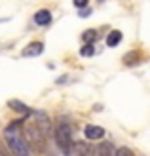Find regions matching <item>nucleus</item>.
<instances>
[{"mask_svg":"<svg viewBox=\"0 0 150 156\" xmlns=\"http://www.w3.org/2000/svg\"><path fill=\"white\" fill-rule=\"evenodd\" d=\"M21 120L10 122L4 129V139L8 145V151L12 152V156H30V149L23 137V126Z\"/></svg>","mask_w":150,"mask_h":156,"instance_id":"1","label":"nucleus"},{"mask_svg":"<svg viewBox=\"0 0 150 156\" xmlns=\"http://www.w3.org/2000/svg\"><path fill=\"white\" fill-rule=\"evenodd\" d=\"M23 137L29 145V149H33L36 152H44L46 151V133L36 126V122H27L25 129H23Z\"/></svg>","mask_w":150,"mask_h":156,"instance_id":"2","label":"nucleus"},{"mask_svg":"<svg viewBox=\"0 0 150 156\" xmlns=\"http://www.w3.org/2000/svg\"><path fill=\"white\" fill-rule=\"evenodd\" d=\"M55 143L61 149V152L65 156H70V149H72V129H70L68 124L59 122L57 129H55Z\"/></svg>","mask_w":150,"mask_h":156,"instance_id":"3","label":"nucleus"},{"mask_svg":"<svg viewBox=\"0 0 150 156\" xmlns=\"http://www.w3.org/2000/svg\"><path fill=\"white\" fill-rule=\"evenodd\" d=\"M91 147L85 141H76L72 143V149H70V156H91Z\"/></svg>","mask_w":150,"mask_h":156,"instance_id":"4","label":"nucleus"},{"mask_svg":"<svg viewBox=\"0 0 150 156\" xmlns=\"http://www.w3.org/2000/svg\"><path fill=\"white\" fill-rule=\"evenodd\" d=\"M44 51V44L42 42H30L25 50H23V57H38Z\"/></svg>","mask_w":150,"mask_h":156,"instance_id":"5","label":"nucleus"},{"mask_svg":"<svg viewBox=\"0 0 150 156\" xmlns=\"http://www.w3.org/2000/svg\"><path fill=\"white\" fill-rule=\"evenodd\" d=\"M84 135H85V139H89V141H95V139H101L105 135V129L101 126H88L84 129Z\"/></svg>","mask_w":150,"mask_h":156,"instance_id":"6","label":"nucleus"},{"mask_svg":"<svg viewBox=\"0 0 150 156\" xmlns=\"http://www.w3.org/2000/svg\"><path fill=\"white\" fill-rule=\"evenodd\" d=\"M34 23L36 25H50L51 23V12L50 10H38L34 13Z\"/></svg>","mask_w":150,"mask_h":156,"instance_id":"7","label":"nucleus"},{"mask_svg":"<svg viewBox=\"0 0 150 156\" xmlns=\"http://www.w3.org/2000/svg\"><path fill=\"white\" fill-rule=\"evenodd\" d=\"M95 156H114V147L110 141H103L97 145L95 149Z\"/></svg>","mask_w":150,"mask_h":156,"instance_id":"8","label":"nucleus"},{"mask_svg":"<svg viewBox=\"0 0 150 156\" xmlns=\"http://www.w3.org/2000/svg\"><path fill=\"white\" fill-rule=\"evenodd\" d=\"M8 107H12L13 111H17V112H25V114L33 112V108H29L25 103H21L19 99H10V101H8Z\"/></svg>","mask_w":150,"mask_h":156,"instance_id":"9","label":"nucleus"},{"mask_svg":"<svg viewBox=\"0 0 150 156\" xmlns=\"http://www.w3.org/2000/svg\"><path fill=\"white\" fill-rule=\"evenodd\" d=\"M122 42V33L120 30H110L108 36H106V46L108 48H114V46H118Z\"/></svg>","mask_w":150,"mask_h":156,"instance_id":"10","label":"nucleus"},{"mask_svg":"<svg viewBox=\"0 0 150 156\" xmlns=\"http://www.w3.org/2000/svg\"><path fill=\"white\" fill-rule=\"evenodd\" d=\"M139 59H141V53H139V51H135V50H133V51H127V53L124 55V65H127V67L137 65Z\"/></svg>","mask_w":150,"mask_h":156,"instance_id":"11","label":"nucleus"},{"mask_svg":"<svg viewBox=\"0 0 150 156\" xmlns=\"http://www.w3.org/2000/svg\"><path fill=\"white\" fill-rule=\"evenodd\" d=\"M82 38H84L85 44H93V42H95V38H97V30H93V29L85 30V33L82 34Z\"/></svg>","mask_w":150,"mask_h":156,"instance_id":"12","label":"nucleus"},{"mask_svg":"<svg viewBox=\"0 0 150 156\" xmlns=\"http://www.w3.org/2000/svg\"><path fill=\"white\" fill-rule=\"evenodd\" d=\"M93 53H95V48H93V44H85L84 48L80 50V55H82V57H91Z\"/></svg>","mask_w":150,"mask_h":156,"instance_id":"13","label":"nucleus"},{"mask_svg":"<svg viewBox=\"0 0 150 156\" xmlns=\"http://www.w3.org/2000/svg\"><path fill=\"white\" fill-rule=\"evenodd\" d=\"M114 156H135V154H133V151L127 149V147H120L118 151H114Z\"/></svg>","mask_w":150,"mask_h":156,"instance_id":"14","label":"nucleus"},{"mask_svg":"<svg viewBox=\"0 0 150 156\" xmlns=\"http://www.w3.org/2000/svg\"><path fill=\"white\" fill-rule=\"evenodd\" d=\"M72 2H74V6L78 8V10H82V8H85V6H88V2H89V0H72Z\"/></svg>","mask_w":150,"mask_h":156,"instance_id":"15","label":"nucleus"},{"mask_svg":"<svg viewBox=\"0 0 150 156\" xmlns=\"http://www.w3.org/2000/svg\"><path fill=\"white\" fill-rule=\"evenodd\" d=\"M78 15H80V17H88V15H91V10H88V8H82V10L78 12Z\"/></svg>","mask_w":150,"mask_h":156,"instance_id":"16","label":"nucleus"},{"mask_svg":"<svg viewBox=\"0 0 150 156\" xmlns=\"http://www.w3.org/2000/svg\"><path fill=\"white\" fill-rule=\"evenodd\" d=\"M0 156H12V152L8 151V149H6V147H4L2 143H0Z\"/></svg>","mask_w":150,"mask_h":156,"instance_id":"17","label":"nucleus"}]
</instances>
